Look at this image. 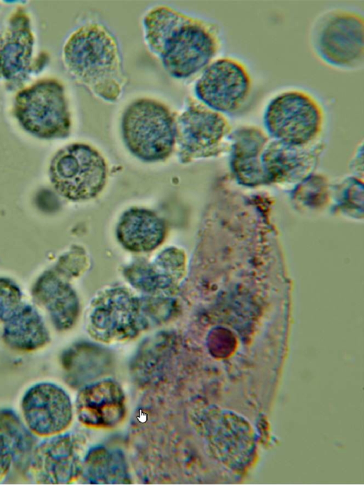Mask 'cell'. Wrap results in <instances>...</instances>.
Wrapping results in <instances>:
<instances>
[{
  "label": "cell",
  "mask_w": 364,
  "mask_h": 485,
  "mask_svg": "<svg viewBox=\"0 0 364 485\" xmlns=\"http://www.w3.org/2000/svg\"><path fill=\"white\" fill-rule=\"evenodd\" d=\"M75 408L78 420L84 425L95 428L113 427L126 415L125 395L114 380L93 381L79 391Z\"/></svg>",
  "instance_id": "cell-13"
},
{
  "label": "cell",
  "mask_w": 364,
  "mask_h": 485,
  "mask_svg": "<svg viewBox=\"0 0 364 485\" xmlns=\"http://www.w3.org/2000/svg\"><path fill=\"white\" fill-rule=\"evenodd\" d=\"M12 462L11 452L0 435V481L9 471Z\"/></svg>",
  "instance_id": "cell-23"
},
{
  "label": "cell",
  "mask_w": 364,
  "mask_h": 485,
  "mask_svg": "<svg viewBox=\"0 0 364 485\" xmlns=\"http://www.w3.org/2000/svg\"><path fill=\"white\" fill-rule=\"evenodd\" d=\"M84 442L74 433L58 434L36 446L28 469L39 484H65L80 476Z\"/></svg>",
  "instance_id": "cell-11"
},
{
  "label": "cell",
  "mask_w": 364,
  "mask_h": 485,
  "mask_svg": "<svg viewBox=\"0 0 364 485\" xmlns=\"http://www.w3.org/2000/svg\"><path fill=\"white\" fill-rule=\"evenodd\" d=\"M5 322L3 339L12 349L33 351L44 347L50 340L41 317L29 305L21 304Z\"/></svg>",
  "instance_id": "cell-20"
},
{
  "label": "cell",
  "mask_w": 364,
  "mask_h": 485,
  "mask_svg": "<svg viewBox=\"0 0 364 485\" xmlns=\"http://www.w3.org/2000/svg\"><path fill=\"white\" fill-rule=\"evenodd\" d=\"M124 143L137 158L156 162L167 158L176 143V121L163 103L140 98L130 103L122 116Z\"/></svg>",
  "instance_id": "cell-3"
},
{
  "label": "cell",
  "mask_w": 364,
  "mask_h": 485,
  "mask_svg": "<svg viewBox=\"0 0 364 485\" xmlns=\"http://www.w3.org/2000/svg\"><path fill=\"white\" fill-rule=\"evenodd\" d=\"M88 311L87 330L92 338L102 342L132 339L151 326L141 300L121 288L100 293Z\"/></svg>",
  "instance_id": "cell-8"
},
{
  "label": "cell",
  "mask_w": 364,
  "mask_h": 485,
  "mask_svg": "<svg viewBox=\"0 0 364 485\" xmlns=\"http://www.w3.org/2000/svg\"><path fill=\"white\" fill-rule=\"evenodd\" d=\"M252 80L247 66L238 59L224 57L213 61L196 82L199 102L220 114L239 110L249 99Z\"/></svg>",
  "instance_id": "cell-9"
},
{
  "label": "cell",
  "mask_w": 364,
  "mask_h": 485,
  "mask_svg": "<svg viewBox=\"0 0 364 485\" xmlns=\"http://www.w3.org/2000/svg\"><path fill=\"white\" fill-rule=\"evenodd\" d=\"M230 131L223 115L189 98L186 109L176 121V141L183 162L218 154Z\"/></svg>",
  "instance_id": "cell-10"
},
{
  "label": "cell",
  "mask_w": 364,
  "mask_h": 485,
  "mask_svg": "<svg viewBox=\"0 0 364 485\" xmlns=\"http://www.w3.org/2000/svg\"><path fill=\"white\" fill-rule=\"evenodd\" d=\"M33 296L48 310L55 327L66 330L75 323L79 302L75 291L53 272H46L38 280Z\"/></svg>",
  "instance_id": "cell-17"
},
{
  "label": "cell",
  "mask_w": 364,
  "mask_h": 485,
  "mask_svg": "<svg viewBox=\"0 0 364 485\" xmlns=\"http://www.w3.org/2000/svg\"><path fill=\"white\" fill-rule=\"evenodd\" d=\"M323 113L318 100L301 89L274 97L264 115L265 127L274 140L294 146H310L318 137Z\"/></svg>",
  "instance_id": "cell-5"
},
{
  "label": "cell",
  "mask_w": 364,
  "mask_h": 485,
  "mask_svg": "<svg viewBox=\"0 0 364 485\" xmlns=\"http://www.w3.org/2000/svg\"><path fill=\"white\" fill-rule=\"evenodd\" d=\"M166 232L164 220L155 212L143 208H132L121 217L117 226L119 243L133 252L155 249L164 241Z\"/></svg>",
  "instance_id": "cell-16"
},
{
  "label": "cell",
  "mask_w": 364,
  "mask_h": 485,
  "mask_svg": "<svg viewBox=\"0 0 364 485\" xmlns=\"http://www.w3.org/2000/svg\"><path fill=\"white\" fill-rule=\"evenodd\" d=\"M33 45L27 16L16 13L0 31V75L17 85L23 82L30 72Z\"/></svg>",
  "instance_id": "cell-14"
},
{
  "label": "cell",
  "mask_w": 364,
  "mask_h": 485,
  "mask_svg": "<svg viewBox=\"0 0 364 485\" xmlns=\"http://www.w3.org/2000/svg\"><path fill=\"white\" fill-rule=\"evenodd\" d=\"M80 476L89 484H128L131 477L124 454L118 449L99 445L82 459Z\"/></svg>",
  "instance_id": "cell-19"
},
{
  "label": "cell",
  "mask_w": 364,
  "mask_h": 485,
  "mask_svg": "<svg viewBox=\"0 0 364 485\" xmlns=\"http://www.w3.org/2000/svg\"><path fill=\"white\" fill-rule=\"evenodd\" d=\"M21 408L29 430L41 437L62 433L73 418L69 396L51 383H40L31 387L23 397Z\"/></svg>",
  "instance_id": "cell-12"
},
{
  "label": "cell",
  "mask_w": 364,
  "mask_h": 485,
  "mask_svg": "<svg viewBox=\"0 0 364 485\" xmlns=\"http://www.w3.org/2000/svg\"><path fill=\"white\" fill-rule=\"evenodd\" d=\"M20 289L12 280L0 278V320H7L20 307Z\"/></svg>",
  "instance_id": "cell-22"
},
{
  "label": "cell",
  "mask_w": 364,
  "mask_h": 485,
  "mask_svg": "<svg viewBox=\"0 0 364 485\" xmlns=\"http://www.w3.org/2000/svg\"><path fill=\"white\" fill-rule=\"evenodd\" d=\"M65 65L72 76L92 94L114 102L127 84L118 42L104 24L92 21L76 29L63 50Z\"/></svg>",
  "instance_id": "cell-2"
},
{
  "label": "cell",
  "mask_w": 364,
  "mask_h": 485,
  "mask_svg": "<svg viewBox=\"0 0 364 485\" xmlns=\"http://www.w3.org/2000/svg\"><path fill=\"white\" fill-rule=\"evenodd\" d=\"M310 41L316 55L341 70L362 68L364 63V20L351 10L327 11L314 22Z\"/></svg>",
  "instance_id": "cell-4"
},
{
  "label": "cell",
  "mask_w": 364,
  "mask_h": 485,
  "mask_svg": "<svg viewBox=\"0 0 364 485\" xmlns=\"http://www.w3.org/2000/svg\"><path fill=\"white\" fill-rule=\"evenodd\" d=\"M111 361L108 352L87 342L73 346L63 358L68 382L73 386L80 388L107 373Z\"/></svg>",
  "instance_id": "cell-18"
},
{
  "label": "cell",
  "mask_w": 364,
  "mask_h": 485,
  "mask_svg": "<svg viewBox=\"0 0 364 485\" xmlns=\"http://www.w3.org/2000/svg\"><path fill=\"white\" fill-rule=\"evenodd\" d=\"M55 190L72 201H84L97 196L105 185L106 162L102 155L85 143H72L53 156L49 169Z\"/></svg>",
  "instance_id": "cell-6"
},
{
  "label": "cell",
  "mask_w": 364,
  "mask_h": 485,
  "mask_svg": "<svg viewBox=\"0 0 364 485\" xmlns=\"http://www.w3.org/2000/svg\"><path fill=\"white\" fill-rule=\"evenodd\" d=\"M14 112L21 126L36 137L60 138L69 134L68 104L63 87L56 80H42L21 91Z\"/></svg>",
  "instance_id": "cell-7"
},
{
  "label": "cell",
  "mask_w": 364,
  "mask_h": 485,
  "mask_svg": "<svg viewBox=\"0 0 364 485\" xmlns=\"http://www.w3.org/2000/svg\"><path fill=\"white\" fill-rule=\"evenodd\" d=\"M186 257L183 251L168 248L161 251L151 263H135L125 275L132 285L152 293H170L185 272Z\"/></svg>",
  "instance_id": "cell-15"
},
{
  "label": "cell",
  "mask_w": 364,
  "mask_h": 485,
  "mask_svg": "<svg viewBox=\"0 0 364 485\" xmlns=\"http://www.w3.org/2000/svg\"><path fill=\"white\" fill-rule=\"evenodd\" d=\"M32 434L12 410H0V435L11 452L13 461L21 467H28L36 447Z\"/></svg>",
  "instance_id": "cell-21"
},
{
  "label": "cell",
  "mask_w": 364,
  "mask_h": 485,
  "mask_svg": "<svg viewBox=\"0 0 364 485\" xmlns=\"http://www.w3.org/2000/svg\"><path fill=\"white\" fill-rule=\"evenodd\" d=\"M142 26L148 48L166 71L177 79L204 70L221 47L218 25L168 6L150 9L143 18Z\"/></svg>",
  "instance_id": "cell-1"
}]
</instances>
